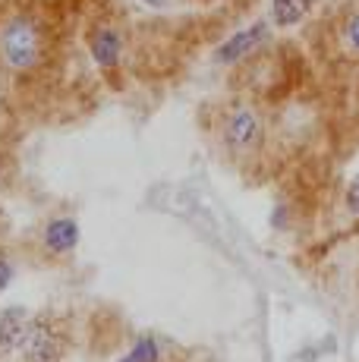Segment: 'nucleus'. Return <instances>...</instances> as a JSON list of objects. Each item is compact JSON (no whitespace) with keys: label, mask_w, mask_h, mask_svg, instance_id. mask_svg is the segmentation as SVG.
Masks as SVG:
<instances>
[{"label":"nucleus","mask_w":359,"mask_h":362,"mask_svg":"<svg viewBox=\"0 0 359 362\" xmlns=\"http://www.w3.org/2000/svg\"><path fill=\"white\" fill-rule=\"evenodd\" d=\"M120 362H161V344L151 334H145V337H139L129 346V353Z\"/></svg>","instance_id":"obj_9"},{"label":"nucleus","mask_w":359,"mask_h":362,"mask_svg":"<svg viewBox=\"0 0 359 362\" xmlns=\"http://www.w3.org/2000/svg\"><path fill=\"white\" fill-rule=\"evenodd\" d=\"M347 208L350 214H359V173L353 177V183L347 186Z\"/></svg>","instance_id":"obj_12"},{"label":"nucleus","mask_w":359,"mask_h":362,"mask_svg":"<svg viewBox=\"0 0 359 362\" xmlns=\"http://www.w3.org/2000/svg\"><path fill=\"white\" fill-rule=\"evenodd\" d=\"M224 139L230 148H240V151L255 148L261 139V123H259V117H255V110H249V107L233 110L224 123Z\"/></svg>","instance_id":"obj_2"},{"label":"nucleus","mask_w":359,"mask_h":362,"mask_svg":"<svg viewBox=\"0 0 359 362\" xmlns=\"http://www.w3.org/2000/svg\"><path fill=\"white\" fill-rule=\"evenodd\" d=\"M19 353H23V362H57L60 337L47 325L35 322V325H29V334H25Z\"/></svg>","instance_id":"obj_3"},{"label":"nucleus","mask_w":359,"mask_h":362,"mask_svg":"<svg viewBox=\"0 0 359 362\" xmlns=\"http://www.w3.org/2000/svg\"><path fill=\"white\" fill-rule=\"evenodd\" d=\"M13 277H16V268H13V262L0 255V293H4V290L13 284Z\"/></svg>","instance_id":"obj_11"},{"label":"nucleus","mask_w":359,"mask_h":362,"mask_svg":"<svg viewBox=\"0 0 359 362\" xmlns=\"http://www.w3.org/2000/svg\"><path fill=\"white\" fill-rule=\"evenodd\" d=\"M265 38H268V23H255V25H249V29L237 32L233 38H227L224 45L218 47L215 60L218 64H237V60H243L246 54H252Z\"/></svg>","instance_id":"obj_4"},{"label":"nucleus","mask_w":359,"mask_h":362,"mask_svg":"<svg viewBox=\"0 0 359 362\" xmlns=\"http://www.w3.org/2000/svg\"><path fill=\"white\" fill-rule=\"evenodd\" d=\"M312 4H315V0H274V4H271L274 25H281V29L296 25L309 13V6H312Z\"/></svg>","instance_id":"obj_8"},{"label":"nucleus","mask_w":359,"mask_h":362,"mask_svg":"<svg viewBox=\"0 0 359 362\" xmlns=\"http://www.w3.org/2000/svg\"><path fill=\"white\" fill-rule=\"evenodd\" d=\"M0 54H4V64L10 69H32L38 64V54H41V45H38V29L29 23V19H13L10 25L0 35Z\"/></svg>","instance_id":"obj_1"},{"label":"nucleus","mask_w":359,"mask_h":362,"mask_svg":"<svg viewBox=\"0 0 359 362\" xmlns=\"http://www.w3.org/2000/svg\"><path fill=\"white\" fill-rule=\"evenodd\" d=\"M29 315L25 309H6L0 315V353H13L23 346L25 334H29Z\"/></svg>","instance_id":"obj_7"},{"label":"nucleus","mask_w":359,"mask_h":362,"mask_svg":"<svg viewBox=\"0 0 359 362\" xmlns=\"http://www.w3.org/2000/svg\"><path fill=\"white\" fill-rule=\"evenodd\" d=\"M41 243L51 255H70L79 246V224L73 218H51L45 224Z\"/></svg>","instance_id":"obj_5"},{"label":"nucleus","mask_w":359,"mask_h":362,"mask_svg":"<svg viewBox=\"0 0 359 362\" xmlns=\"http://www.w3.org/2000/svg\"><path fill=\"white\" fill-rule=\"evenodd\" d=\"M0 177H4V158H0Z\"/></svg>","instance_id":"obj_14"},{"label":"nucleus","mask_w":359,"mask_h":362,"mask_svg":"<svg viewBox=\"0 0 359 362\" xmlns=\"http://www.w3.org/2000/svg\"><path fill=\"white\" fill-rule=\"evenodd\" d=\"M88 51H92V60L98 64L101 69H114L120 64V54H123V38L117 29H107V25H101V29L92 32V38H88Z\"/></svg>","instance_id":"obj_6"},{"label":"nucleus","mask_w":359,"mask_h":362,"mask_svg":"<svg viewBox=\"0 0 359 362\" xmlns=\"http://www.w3.org/2000/svg\"><path fill=\"white\" fill-rule=\"evenodd\" d=\"M148 4H151V6H164V0H148Z\"/></svg>","instance_id":"obj_13"},{"label":"nucleus","mask_w":359,"mask_h":362,"mask_svg":"<svg viewBox=\"0 0 359 362\" xmlns=\"http://www.w3.org/2000/svg\"><path fill=\"white\" fill-rule=\"evenodd\" d=\"M343 41H347V47L359 57V13L356 16H350L347 29H343Z\"/></svg>","instance_id":"obj_10"}]
</instances>
